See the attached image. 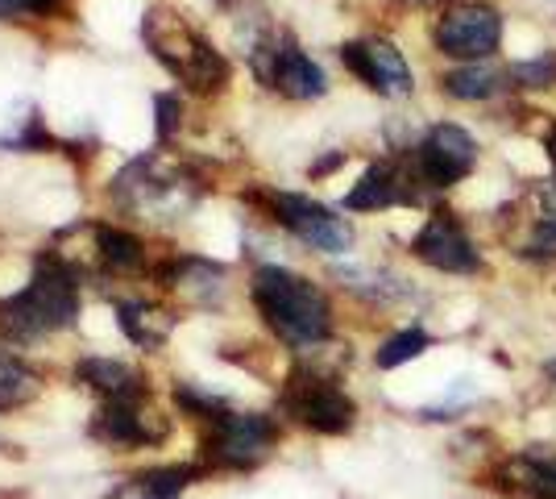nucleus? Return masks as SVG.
Wrapping results in <instances>:
<instances>
[{"instance_id":"9","label":"nucleus","mask_w":556,"mask_h":499,"mask_svg":"<svg viewBox=\"0 0 556 499\" xmlns=\"http://www.w3.org/2000/svg\"><path fill=\"white\" fill-rule=\"evenodd\" d=\"M494 478L515 499H556V453H519Z\"/></svg>"},{"instance_id":"7","label":"nucleus","mask_w":556,"mask_h":499,"mask_svg":"<svg viewBox=\"0 0 556 499\" xmlns=\"http://www.w3.org/2000/svg\"><path fill=\"white\" fill-rule=\"evenodd\" d=\"M282 221H287L307 246L328 250V254H341L349 246V238H353L341 216H332L328 209L312 204V200H300V196H287V200H282Z\"/></svg>"},{"instance_id":"12","label":"nucleus","mask_w":556,"mask_h":499,"mask_svg":"<svg viewBox=\"0 0 556 499\" xmlns=\"http://www.w3.org/2000/svg\"><path fill=\"white\" fill-rule=\"evenodd\" d=\"M444 88L457 96V100H486L498 92V72L494 67H462V72L444 75Z\"/></svg>"},{"instance_id":"15","label":"nucleus","mask_w":556,"mask_h":499,"mask_svg":"<svg viewBox=\"0 0 556 499\" xmlns=\"http://www.w3.org/2000/svg\"><path fill=\"white\" fill-rule=\"evenodd\" d=\"M515 84H523V88H553L556 84V54H540L532 63H519L515 67Z\"/></svg>"},{"instance_id":"16","label":"nucleus","mask_w":556,"mask_h":499,"mask_svg":"<svg viewBox=\"0 0 556 499\" xmlns=\"http://www.w3.org/2000/svg\"><path fill=\"white\" fill-rule=\"evenodd\" d=\"M523 254L540 262H556V213L544 216V221L535 225V234L528 238V250H523Z\"/></svg>"},{"instance_id":"5","label":"nucleus","mask_w":556,"mask_h":499,"mask_svg":"<svg viewBox=\"0 0 556 499\" xmlns=\"http://www.w3.org/2000/svg\"><path fill=\"white\" fill-rule=\"evenodd\" d=\"M287 404H291V412L300 416L303 425L316 428V433H345L353 425V416H357V408H353V400H349L345 391L325 379L300 383Z\"/></svg>"},{"instance_id":"4","label":"nucleus","mask_w":556,"mask_h":499,"mask_svg":"<svg viewBox=\"0 0 556 499\" xmlns=\"http://www.w3.org/2000/svg\"><path fill=\"white\" fill-rule=\"evenodd\" d=\"M416 254L428 262V266L448 271V275H473V271L482 266V259H478V250H473L469 234H465L462 225H457L448 213H437L424 229H419Z\"/></svg>"},{"instance_id":"13","label":"nucleus","mask_w":556,"mask_h":499,"mask_svg":"<svg viewBox=\"0 0 556 499\" xmlns=\"http://www.w3.org/2000/svg\"><path fill=\"white\" fill-rule=\"evenodd\" d=\"M278 79H282V88L291 96H316V92H325V72L320 67H312L303 54H287L282 59V72H278Z\"/></svg>"},{"instance_id":"2","label":"nucleus","mask_w":556,"mask_h":499,"mask_svg":"<svg viewBox=\"0 0 556 499\" xmlns=\"http://www.w3.org/2000/svg\"><path fill=\"white\" fill-rule=\"evenodd\" d=\"M503 42V17L486 4H457L437 25V47L453 59H490Z\"/></svg>"},{"instance_id":"1","label":"nucleus","mask_w":556,"mask_h":499,"mask_svg":"<svg viewBox=\"0 0 556 499\" xmlns=\"http://www.w3.org/2000/svg\"><path fill=\"white\" fill-rule=\"evenodd\" d=\"M254 291H257L262 312L270 316V325H275L287 341H295V346H316V341H325L328 304H325V296L307 284V279L287 275V271H278V266H266V271L257 275Z\"/></svg>"},{"instance_id":"17","label":"nucleus","mask_w":556,"mask_h":499,"mask_svg":"<svg viewBox=\"0 0 556 499\" xmlns=\"http://www.w3.org/2000/svg\"><path fill=\"white\" fill-rule=\"evenodd\" d=\"M548 159H553V171H556V129H553V138H548Z\"/></svg>"},{"instance_id":"10","label":"nucleus","mask_w":556,"mask_h":499,"mask_svg":"<svg viewBox=\"0 0 556 499\" xmlns=\"http://www.w3.org/2000/svg\"><path fill=\"white\" fill-rule=\"evenodd\" d=\"M394 200H399V191H394V175L387 166H370L366 179L349 191V209H382Z\"/></svg>"},{"instance_id":"3","label":"nucleus","mask_w":556,"mask_h":499,"mask_svg":"<svg viewBox=\"0 0 556 499\" xmlns=\"http://www.w3.org/2000/svg\"><path fill=\"white\" fill-rule=\"evenodd\" d=\"M473 163H478V146L462 125H437L419 146V175L432 188H448V184L465 179Z\"/></svg>"},{"instance_id":"8","label":"nucleus","mask_w":556,"mask_h":499,"mask_svg":"<svg viewBox=\"0 0 556 499\" xmlns=\"http://www.w3.org/2000/svg\"><path fill=\"white\" fill-rule=\"evenodd\" d=\"M345 59H349V67L362 75L366 84H374L378 92H387V96L412 92V72H407L403 54H399L391 42H362V47H349Z\"/></svg>"},{"instance_id":"11","label":"nucleus","mask_w":556,"mask_h":499,"mask_svg":"<svg viewBox=\"0 0 556 499\" xmlns=\"http://www.w3.org/2000/svg\"><path fill=\"white\" fill-rule=\"evenodd\" d=\"M191 483L187 466H163V471H150L134 483V499H179Z\"/></svg>"},{"instance_id":"14","label":"nucleus","mask_w":556,"mask_h":499,"mask_svg":"<svg viewBox=\"0 0 556 499\" xmlns=\"http://www.w3.org/2000/svg\"><path fill=\"white\" fill-rule=\"evenodd\" d=\"M428 346H432V337L424 329L394 333L391 341H382V350H378V366H403V362H412V358L424 354Z\"/></svg>"},{"instance_id":"6","label":"nucleus","mask_w":556,"mask_h":499,"mask_svg":"<svg viewBox=\"0 0 556 499\" xmlns=\"http://www.w3.org/2000/svg\"><path fill=\"white\" fill-rule=\"evenodd\" d=\"M270 446H275V425L266 416H254V412H237V416L220 421L212 450L225 466H254L266 458Z\"/></svg>"}]
</instances>
